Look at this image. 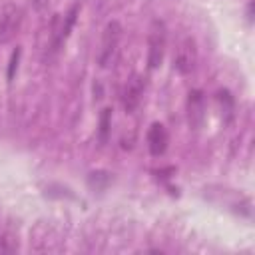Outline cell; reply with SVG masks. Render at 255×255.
Masks as SVG:
<instances>
[{"instance_id": "1", "label": "cell", "mask_w": 255, "mask_h": 255, "mask_svg": "<svg viewBox=\"0 0 255 255\" xmlns=\"http://www.w3.org/2000/svg\"><path fill=\"white\" fill-rule=\"evenodd\" d=\"M120 40H122V26H120V22L118 20L108 22L104 32H102V42H100V50H98V64H100V68H110L114 64Z\"/></svg>"}, {"instance_id": "2", "label": "cell", "mask_w": 255, "mask_h": 255, "mask_svg": "<svg viewBox=\"0 0 255 255\" xmlns=\"http://www.w3.org/2000/svg\"><path fill=\"white\" fill-rule=\"evenodd\" d=\"M165 42H167L165 24L161 20H153L147 36V68L149 70H155L161 66L163 54H165Z\"/></svg>"}, {"instance_id": "3", "label": "cell", "mask_w": 255, "mask_h": 255, "mask_svg": "<svg viewBox=\"0 0 255 255\" xmlns=\"http://www.w3.org/2000/svg\"><path fill=\"white\" fill-rule=\"evenodd\" d=\"M22 8L18 4H6L0 10V44H8L22 26Z\"/></svg>"}, {"instance_id": "4", "label": "cell", "mask_w": 255, "mask_h": 255, "mask_svg": "<svg viewBox=\"0 0 255 255\" xmlns=\"http://www.w3.org/2000/svg\"><path fill=\"white\" fill-rule=\"evenodd\" d=\"M143 90H145V78L141 74H131L122 92V106L128 114H133L137 110V106L141 104Z\"/></svg>"}, {"instance_id": "5", "label": "cell", "mask_w": 255, "mask_h": 255, "mask_svg": "<svg viewBox=\"0 0 255 255\" xmlns=\"http://www.w3.org/2000/svg\"><path fill=\"white\" fill-rule=\"evenodd\" d=\"M195 64H197V48H195V42H193V38L185 36L177 44L173 66H175V70L179 74H189V72H193Z\"/></svg>"}, {"instance_id": "6", "label": "cell", "mask_w": 255, "mask_h": 255, "mask_svg": "<svg viewBox=\"0 0 255 255\" xmlns=\"http://www.w3.org/2000/svg\"><path fill=\"white\" fill-rule=\"evenodd\" d=\"M167 143H169V135H167V129L163 124L159 122H153L147 129V147H149V153L153 157H159L165 153L167 149Z\"/></svg>"}, {"instance_id": "7", "label": "cell", "mask_w": 255, "mask_h": 255, "mask_svg": "<svg viewBox=\"0 0 255 255\" xmlns=\"http://www.w3.org/2000/svg\"><path fill=\"white\" fill-rule=\"evenodd\" d=\"M187 114H189V124L197 129L203 124L205 118V98L199 90H191L189 92V100H187Z\"/></svg>"}, {"instance_id": "8", "label": "cell", "mask_w": 255, "mask_h": 255, "mask_svg": "<svg viewBox=\"0 0 255 255\" xmlns=\"http://www.w3.org/2000/svg\"><path fill=\"white\" fill-rule=\"evenodd\" d=\"M114 181L112 173L110 171H104V169H98V171H92L88 175V187L94 189V191H104L108 189V185Z\"/></svg>"}, {"instance_id": "9", "label": "cell", "mask_w": 255, "mask_h": 255, "mask_svg": "<svg viewBox=\"0 0 255 255\" xmlns=\"http://www.w3.org/2000/svg\"><path fill=\"white\" fill-rule=\"evenodd\" d=\"M110 126H112V110L104 108L100 114V141L106 143L108 135H110Z\"/></svg>"}, {"instance_id": "10", "label": "cell", "mask_w": 255, "mask_h": 255, "mask_svg": "<svg viewBox=\"0 0 255 255\" xmlns=\"http://www.w3.org/2000/svg\"><path fill=\"white\" fill-rule=\"evenodd\" d=\"M219 102H221V106H223L225 114L231 118V114H233V98L229 96V92H227V90L219 92Z\"/></svg>"}, {"instance_id": "11", "label": "cell", "mask_w": 255, "mask_h": 255, "mask_svg": "<svg viewBox=\"0 0 255 255\" xmlns=\"http://www.w3.org/2000/svg\"><path fill=\"white\" fill-rule=\"evenodd\" d=\"M20 54H22V50H20V48H16V50L12 52V58H10V64H8V80H12V78H14V74H16V70H18Z\"/></svg>"}, {"instance_id": "12", "label": "cell", "mask_w": 255, "mask_h": 255, "mask_svg": "<svg viewBox=\"0 0 255 255\" xmlns=\"http://www.w3.org/2000/svg\"><path fill=\"white\" fill-rule=\"evenodd\" d=\"M18 249V243L16 239H10V237H0V253H12Z\"/></svg>"}, {"instance_id": "13", "label": "cell", "mask_w": 255, "mask_h": 255, "mask_svg": "<svg viewBox=\"0 0 255 255\" xmlns=\"http://www.w3.org/2000/svg\"><path fill=\"white\" fill-rule=\"evenodd\" d=\"M48 2H50V0H30L32 8H34V10H38V12H42V10L48 6Z\"/></svg>"}]
</instances>
